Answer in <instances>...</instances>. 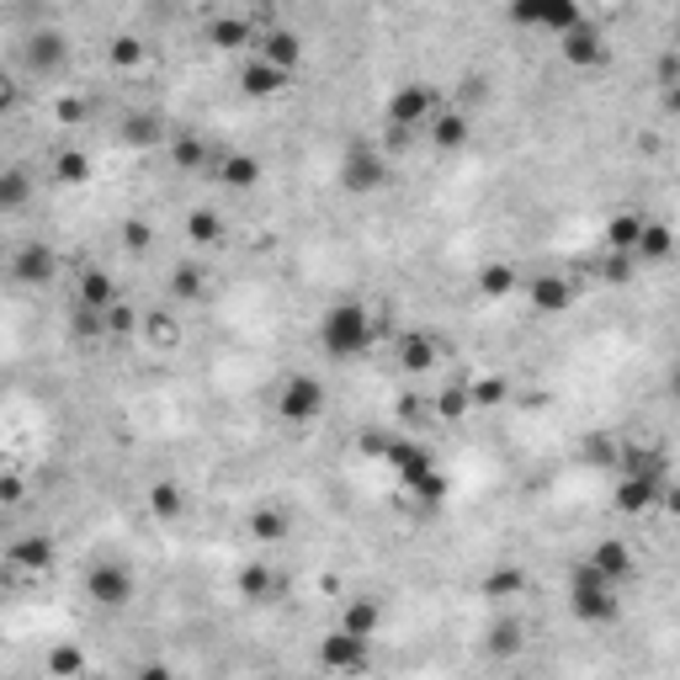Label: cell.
Returning a JSON list of instances; mask_svg holds the SVG:
<instances>
[{
	"label": "cell",
	"instance_id": "27",
	"mask_svg": "<svg viewBox=\"0 0 680 680\" xmlns=\"http://www.w3.org/2000/svg\"><path fill=\"white\" fill-rule=\"evenodd\" d=\"M670 250H676V235H670V224H654V218H643V229H638V244H632V261H648V266H659V261H670Z\"/></svg>",
	"mask_w": 680,
	"mask_h": 680
},
{
	"label": "cell",
	"instance_id": "11",
	"mask_svg": "<svg viewBox=\"0 0 680 680\" xmlns=\"http://www.w3.org/2000/svg\"><path fill=\"white\" fill-rule=\"evenodd\" d=\"M659 500H670V479H659V474H622V484H617V511L622 516H648Z\"/></svg>",
	"mask_w": 680,
	"mask_h": 680
},
{
	"label": "cell",
	"instance_id": "15",
	"mask_svg": "<svg viewBox=\"0 0 680 680\" xmlns=\"http://www.w3.org/2000/svg\"><path fill=\"white\" fill-rule=\"evenodd\" d=\"M207 176H213L218 187H229V192H255L261 160L244 154V149H235V154H213V160H207Z\"/></svg>",
	"mask_w": 680,
	"mask_h": 680
},
{
	"label": "cell",
	"instance_id": "2",
	"mask_svg": "<svg viewBox=\"0 0 680 680\" xmlns=\"http://www.w3.org/2000/svg\"><path fill=\"white\" fill-rule=\"evenodd\" d=\"M389 330V319H378L362 298H336L330 308H325V319H319V340H325V351L340 356V362H351V356H367L378 340Z\"/></svg>",
	"mask_w": 680,
	"mask_h": 680
},
{
	"label": "cell",
	"instance_id": "24",
	"mask_svg": "<svg viewBox=\"0 0 680 680\" xmlns=\"http://www.w3.org/2000/svg\"><path fill=\"white\" fill-rule=\"evenodd\" d=\"M255 53L266 59V64H277V70H298L303 64V43H298V33H288V27H272V33H261L255 38Z\"/></svg>",
	"mask_w": 680,
	"mask_h": 680
},
{
	"label": "cell",
	"instance_id": "22",
	"mask_svg": "<svg viewBox=\"0 0 680 680\" xmlns=\"http://www.w3.org/2000/svg\"><path fill=\"white\" fill-rule=\"evenodd\" d=\"M123 298V288H117V277L112 272H101V266H80V282H75V303H86V308H112Z\"/></svg>",
	"mask_w": 680,
	"mask_h": 680
},
{
	"label": "cell",
	"instance_id": "14",
	"mask_svg": "<svg viewBox=\"0 0 680 680\" xmlns=\"http://www.w3.org/2000/svg\"><path fill=\"white\" fill-rule=\"evenodd\" d=\"M558 53H564L569 70H595V64L606 59V38H601L595 22H580V27H569V33L558 38Z\"/></svg>",
	"mask_w": 680,
	"mask_h": 680
},
{
	"label": "cell",
	"instance_id": "48",
	"mask_svg": "<svg viewBox=\"0 0 680 680\" xmlns=\"http://www.w3.org/2000/svg\"><path fill=\"white\" fill-rule=\"evenodd\" d=\"M22 494H27V484H22V479H11V474L0 479V505H16Z\"/></svg>",
	"mask_w": 680,
	"mask_h": 680
},
{
	"label": "cell",
	"instance_id": "26",
	"mask_svg": "<svg viewBox=\"0 0 680 680\" xmlns=\"http://www.w3.org/2000/svg\"><path fill=\"white\" fill-rule=\"evenodd\" d=\"M527 298H532L537 314H564V308L575 303V282H569V277H553V272H547V277H537L532 288H527Z\"/></svg>",
	"mask_w": 680,
	"mask_h": 680
},
{
	"label": "cell",
	"instance_id": "29",
	"mask_svg": "<svg viewBox=\"0 0 680 680\" xmlns=\"http://www.w3.org/2000/svg\"><path fill=\"white\" fill-rule=\"evenodd\" d=\"M171 165L176 171H197V176H207V160H213V149L202 144V139H192V134H171Z\"/></svg>",
	"mask_w": 680,
	"mask_h": 680
},
{
	"label": "cell",
	"instance_id": "9",
	"mask_svg": "<svg viewBox=\"0 0 680 680\" xmlns=\"http://www.w3.org/2000/svg\"><path fill=\"white\" fill-rule=\"evenodd\" d=\"M325 404H330V393L319 378H288L282 393H277V415H282V426H298V431H308L319 415H325Z\"/></svg>",
	"mask_w": 680,
	"mask_h": 680
},
{
	"label": "cell",
	"instance_id": "5",
	"mask_svg": "<svg viewBox=\"0 0 680 680\" xmlns=\"http://www.w3.org/2000/svg\"><path fill=\"white\" fill-rule=\"evenodd\" d=\"M336 181H340V192H345V197H373L383 181H389L383 144H373V139H351V144L340 149Z\"/></svg>",
	"mask_w": 680,
	"mask_h": 680
},
{
	"label": "cell",
	"instance_id": "40",
	"mask_svg": "<svg viewBox=\"0 0 680 680\" xmlns=\"http://www.w3.org/2000/svg\"><path fill=\"white\" fill-rule=\"evenodd\" d=\"M240 595H250V601H272V595H277V575H272L266 564H244L240 569Z\"/></svg>",
	"mask_w": 680,
	"mask_h": 680
},
{
	"label": "cell",
	"instance_id": "43",
	"mask_svg": "<svg viewBox=\"0 0 680 680\" xmlns=\"http://www.w3.org/2000/svg\"><path fill=\"white\" fill-rule=\"evenodd\" d=\"M521 569H494V575H489L484 580V595H494V601H505V595H516V590H521Z\"/></svg>",
	"mask_w": 680,
	"mask_h": 680
},
{
	"label": "cell",
	"instance_id": "28",
	"mask_svg": "<svg viewBox=\"0 0 680 680\" xmlns=\"http://www.w3.org/2000/svg\"><path fill=\"white\" fill-rule=\"evenodd\" d=\"M187 240H192L197 250H218V244L229 240V229H224V218H218L213 207H192V213H187Z\"/></svg>",
	"mask_w": 680,
	"mask_h": 680
},
{
	"label": "cell",
	"instance_id": "19",
	"mask_svg": "<svg viewBox=\"0 0 680 680\" xmlns=\"http://www.w3.org/2000/svg\"><path fill=\"white\" fill-rule=\"evenodd\" d=\"M468 134H474V123H468V112H457V106H446V112L437 106V112L426 117V139L437 149H446V154L468 144Z\"/></svg>",
	"mask_w": 680,
	"mask_h": 680
},
{
	"label": "cell",
	"instance_id": "50",
	"mask_svg": "<svg viewBox=\"0 0 680 680\" xmlns=\"http://www.w3.org/2000/svg\"><path fill=\"white\" fill-rule=\"evenodd\" d=\"M288 5H292V0H288Z\"/></svg>",
	"mask_w": 680,
	"mask_h": 680
},
{
	"label": "cell",
	"instance_id": "45",
	"mask_svg": "<svg viewBox=\"0 0 680 680\" xmlns=\"http://www.w3.org/2000/svg\"><path fill=\"white\" fill-rule=\"evenodd\" d=\"M49 670L53 676H80V670H86V654H80V648H59L49 659Z\"/></svg>",
	"mask_w": 680,
	"mask_h": 680
},
{
	"label": "cell",
	"instance_id": "6",
	"mask_svg": "<svg viewBox=\"0 0 680 680\" xmlns=\"http://www.w3.org/2000/svg\"><path fill=\"white\" fill-rule=\"evenodd\" d=\"M80 584H86V601L101 606V612H123V606L139 595V575H134V564H123V558H97V564L80 575Z\"/></svg>",
	"mask_w": 680,
	"mask_h": 680
},
{
	"label": "cell",
	"instance_id": "37",
	"mask_svg": "<svg viewBox=\"0 0 680 680\" xmlns=\"http://www.w3.org/2000/svg\"><path fill=\"white\" fill-rule=\"evenodd\" d=\"M101 325H106V340H134L144 319H139V308H134L128 298H117V303H112V308L101 314Z\"/></svg>",
	"mask_w": 680,
	"mask_h": 680
},
{
	"label": "cell",
	"instance_id": "30",
	"mask_svg": "<svg viewBox=\"0 0 680 680\" xmlns=\"http://www.w3.org/2000/svg\"><path fill=\"white\" fill-rule=\"evenodd\" d=\"M590 564L601 569V575H612V580L622 584L632 575V553L628 542H617V537H606V542H595V553H590Z\"/></svg>",
	"mask_w": 680,
	"mask_h": 680
},
{
	"label": "cell",
	"instance_id": "12",
	"mask_svg": "<svg viewBox=\"0 0 680 680\" xmlns=\"http://www.w3.org/2000/svg\"><path fill=\"white\" fill-rule=\"evenodd\" d=\"M16 575H49L53 569V537L49 532H22L5 542V553H0Z\"/></svg>",
	"mask_w": 680,
	"mask_h": 680
},
{
	"label": "cell",
	"instance_id": "31",
	"mask_svg": "<svg viewBox=\"0 0 680 680\" xmlns=\"http://www.w3.org/2000/svg\"><path fill=\"white\" fill-rule=\"evenodd\" d=\"M244 527H250L255 542H282V537L292 532V516L282 511V505H261V511H250V521H244Z\"/></svg>",
	"mask_w": 680,
	"mask_h": 680
},
{
	"label": "cell",
	"instance_id": "20",
	"mask_svg": "<svg viewBox=\"0 0 680 680\" xmlns=\"http://www.w3.org/2000/svg\"><path fill=\"white\" fill-rule=\"evenodd\" d=\"M441 351H437V336H426V330H410V336H399V367L410 373V378H426V373H437Z\"/></svg>",
	"mask_w": 680,
	"mask_h": 680
},
{
	"label": "cell",
	"instance_id": "34",
	"mask_svg": "<svg viewBox=\"0 0 680 680\" xmlns=\"http://www.w3.org/2000/svg\"><path fill=\"white\" fill-rule=\"evenodd\" d=\"M638 229H643V213H632V207L612 213V218H606V250H622V255H632Z\"/></svg>",
	"mask_w": 680,
	"mask_h": 680
},
{
	"label": "cell",
	"instance_id": "8",
	"mask_svg": "<svg viewBox=\"0 0 680 680\" xmlns=\"http://www.w3.org/2000/svg\"><path fill=\"white\" fill-rule=\"evenodd\" d=\"M70 38L59 33V27H33L27 33V43H22V70H27V80H59L64 70H70Z\"/></svg>",
	"mask_w": 680,
	"mask_h": 680
},
{
	"label": "cell",
	"instance_id": "35",
	"mask_svg": "<svg viewBox=\"0 0 680 680\" xmlns=\"http://www.w3.org/2000/svg\"><path fill=\"white\" fill-rule=\"evenodd\" d=\"M53 181H59V187H86V181H91L86 149H59V154H53Z\"/></svg>",
	"mask_w": 680,
	"mask_h": 680
},
{
	"label": "cell",
	"instance_id": "36",
	"mask_svg": "<svg viewBox=\"0 0 680 680\" xmlns=\"http://www.w3.org/2000/svg\"><path fill=\"white\" fill-rule=\"evenodd\" d=\"M516 288H521V277H516L511 261H489L479 272V298H511Z\"/></svg>",
	"mask_w": 680,
	"mask_h": 680
},
{
	"label": "cell",
	"instance_id": "33",
	"mask_svg": "<svg viewBox=\"0 0 680 680\" xmlns=\"http://www.w3.org/2000/svg\"><path fill=\"white\" fill-rule=\"evenodd\" d=\"M149 516H154V521H176V516H187V494H181V484L154 479V484H149Z\"/></svg>",
	"mask_w": 680,
	"mask_h": 680
},
{
	"label": "cell",
	"instance_id": "7",
	"mask_svg": "<svg viewBox=\"0 0 680 680\" xmlns=\"http://www.w3.org/2000/svg\"><path fill=\"white\" fill-rule=\"evenodd\" d=\"M437 112V91L426 80H404L389 101H383V123H389V139L404 144L415 128H426V117Z\"/></svg>",
	"mask_w": 680,
	"mask_h": 680
},
{
	"label": "cell",
	"instance_id": "41",
	"mask_svg": "<svg viewBox=\"0 0 680 680\" xmlns=\"http://www.w3.org/2000/svg\"><path fill=\"white\" fill-rule=\"evenodd\" d=\"M117 240H123V250H128V255H149V244H154V229H149L144 218H128V224L117 229Z\"/></svg>",
	"mask_w": 680,
	"mask_h": 680
},
{
	"label": "cell",
	"instance_id": "21",
	"mask_svg": "<svg viewBox=\"0 0 680 680\" xmlns=\"http://www.w3.org/2000/svg\"><path fill=\"white\" fill-rule=\"evenodd\" d=\"M38 192V176H33V165H0V213H22L27 202Z\"/></svg>",
	"mask_w": 680,
	"mask_h": 680
},
{
	"label": "cell",
	"instance_id": "10",
	"mask_svg": "<svg viewBox=\"0 0 680 680\" xmlns=\"http://www.w3.org/2000/svg\"><path fill=\"white\" fill-rule=\"evenodd\" d=\"M53 272H59L53 244H43V240L16 244V255H11V282H16V288H49Z\"/></svg>",
	"mask_w": 680,
	"mask_h": 680
},
{
	"label": "cell",
	"instance_id": "18",
	"mask_svg": "<svg viewBox=\"0 0 680 680\" xmlns=\"http://www.w3.org/2000/svg\"><path fill=\"white\" fill-rule=\"evenodd\" d=\"M255 38H261V27L250 22V16H213L207 22V43L213 49H224V53H240V49H255Z\"/></svg>",
	"mask_w": 680,
	"mask_h": 680
},
{
	"label": "cell",
	"instance_id": "38",
	"mask_svg": "<svg viewBox=\"0 0 680 680\" xmlns=\"http://www.w3.org/2000/svg\"><path fill=\"white\" fill-rule=\"evenodd\" d=\"M474 410V399H468V383H446V389L437 393V404H431V415H437L441 426H457L463 415Z\"/></svg>",
	"mask_w": 680,
	"mask_h": 680
},
{
	"label": "cell",
	"instance_id": "32",
	"mask_svg": "<svg viewBox=\"0 0 680 680\" xmlns=\"http://www.w3.org/2000/svg\"><path fill=\"white\" fill-rule=\"evenodd\" d=\"M612 468H617V474H659V479H665V452H659V446H622V452H617V457H612Z\"/></svg>",
	"mask_w": 680,
	"mask_h": 680
},
{
	"label": "cell",
	"instance_id": "23",
	"mask_svg": "<svg viewBox=\"0 0 680 680\" xmlns=\"http://www.w3.org/2000/svg\"><path fill=\"white\" fill-rule=\"evenodd\" d=\"M340 632H351V638H378L383 628V601H373V595H356V601H345V612H340Z\"/></svg>",
	"mask_w": 680,
	"mask_h": 680
},
{
	"label": "cell",
	"instance_id": "46",
	"mask_svg": "<svg viewBox=\"0 0 680 680\" xmlns=\"http://www.w3.org/2000/svg\"><path fill=\"white\" fill-rule=\"evenodd\" d=\"M16 101H22L16 75H5V70H0V117H5V112H16Z\"/></svg>",
	"mask_w": 680,
	"mask_h": 680
},
{
	"label": "cell",
	"instance_id": "25",
	"mask_svg": "<svg viewBox=\"0 0 680 680\" xmlns=\"http://www.w3.org/2000/svg\"><path fill=\"white\" fill-rule=\"evenodd\" d=\"M165 298H176V303H202V298H207V272H202V261H176L171 277H165Z\"/></svg>",
	"mask_w": 680,
	"mask_h": 680
},
{
	"label": "cell",
	"instance_id": "3",
	"mask_svg": "<svg viewBox=\"0 0 680 680\" xmlns=\"http://www.w3.org/2000/svg\"><path fill=\"white\" fill-rule=\"evenodd\" d=\"M569 612L580 617L584 628H606V622H617V612H622V601H617V580L601 575L590 558H580V564L569 569Z\"/></svg>",
	"mask_w": 680,
	"mask_h": 680
},
{
	"label": "cell",
	"instance_id": "49",
	"mask_svg": "<svg viewBox=\"0 0 680 680\" xmlns=\"http://www.w3.org/2000/svg\"><path fill=\"white\" fill-rule=\"evenodd\" d=\"M80 117H86V101H59V123H80Z\"/></svg>",
	"mask_w": 680,
	"mask_h": 680
},
{
	"label": "cell",
	"instance_id": "39",
	"mask_svg": "<svg viewBox=\"0 0 680 680\" xmlns=\"http://www.w3.org/2000/svg\"><path fill=\"white\" fill-rule=\"evenodd\" d=\"M139 330L149 336V345H154V351H176V345H181V325L171 319V308H154Z\"/></svg>",
	"mask_w": 680,
	"mask_h": 680
},
{
	"label": "cell",
	"instance_id": "42",
	"mask_svg": "<svg viewBox=\"0 0 680 680\" xmlns=\"http://www.w3.org/2000/svg\"><path fill=\"white\" fill-rule=\"evenodd\" d=\"M112 64H117V70H139V64H144V43L128 38V33L112 38Z\"/></svg>",
	"mask_w": 680,
	"mask_h": 680
},
{
	"label": "cell",
	"instance_id": "47",
	"mask_svg": "<svg viewBox=\"0 0 680 680\" xmlns=\"http://www.w3.org/2000/svg\"><path fill=\"white\" fill-rule=\"evenodd\" d=\"M494 648H500V654H505V648H521V628H516V622L494 628Z\"/></svg>",
	"mask_w": 680,
	"mask_h": 680
},
{
	"label": "cell",
	"instance_id": "16",
	"mask_svg": "<svg viewBox=\"0 0 680 680\" xmlns=\"http://www.w3.org/2000/svg\"><path fill=\"white\" fill-rule=\"evenodd\" d=\"M367 638H351V632H330L325 643H319V665L325 670H367Z\"/></svg>",
	"mask_w": 680,
	"mask_h": 680
},
{
	"label": "cell",
	"instance_id": "13",
	"mask_svg": "<svg viewBox=\"0 0 680 680\" xmlns=\"http://www.w3.org/2000/svg\"><path fill=\"white\" fill-rule=\"evenodd\" d=\"M117 139L128 149H165L171 144V123H165L160 112L139 106V112H123V117H117Z\"/></svg>",
	"mask_w": 680,
	"mask_h": 680
},
{
	"label": "cell",
	"instance_id": "17",
	"mask_svg": "<svg viewBox=\"0 0 680 680\" xmlns=\"http://www.w3.org/2000/svg\"><path fill=\"white\" fill-rule=\"evenodd\" d=\"M288 70H277V64H266V59H261V53H255V59H250V64H244L240 70V91L244 97H255V101H272V97H282V91H288Z\"/></svg>",
	"mask_w": 680,
	"mask_h": 680
},
{
	"label": "cell",
	"instance_id": "1",
	"mask_svg": "<svg viewBox=\"0 0 680 680\" xmlns=\"http://www.w3.org/2000/svg\"><path fill=\"white\" fill-rule=\"evenodd\" d=\"M356 446H362L367 457H378L383 468H393L415 505H426V511H441V505H446L452 484H446V468H441V457L426 441H415L410 431H362Z\"/></svg>",
	"mask_w": 680,
	"mask_h": 680
},
{
	"label": "cell",
	"instance_id": "4",
	"mask_svg": "<svg viewBox=\"0 0 680 680\" xmlns=\"http://www.w3.org/2000/svg\"><path fill=\"white\" fill-rule=\"evenodd\" d=\"M505 22L516 33H553V38H564L569 27H580L590 16H584V0H511Z\"/></svg>",
	"mask_w": 680,
	"mask_h": 680
},
{
	"label": "cell",
	"instance_id": "44",
	"mask_svg": "<svg viewBox=\"0 0 680 680\" xmlns=\"http://www.w3.org/2000/svg\"><path fill=\"white\" fill-rule=\"evenodd\" d=\"M505 393H511V389H505V378H479V383H468V399H474V404H484V410H489V404H500Z\"/></svg>",
	"mask_w": 680,
	"mask_h": 680
}]
</instances>
